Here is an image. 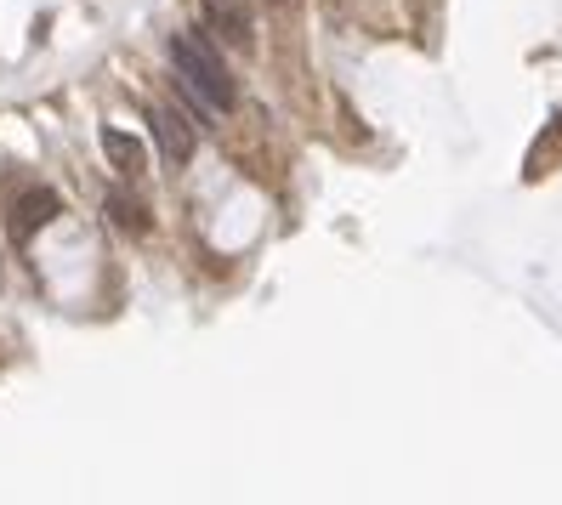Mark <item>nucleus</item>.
<instances>
[{"label":"nucleus","instance_id":"obj_1","mask_svg":"<svg viewBox=\"0 0 562 505\" xmlns=\"http://www.w3.org/2000/svg\"><path fill=\"white\" fill-rule=\"evenodd\" d=\"M171 63H176V80L194 86L216 114H228L239 103V86H233V69L216 57V46L205 35H171Z\"/></svg>","mask_w":562,"mask_h":505},{"label":"nucleus","instance_id":"obj_2","mask_svg":"<svg viewBox=\"0 0 562 505\" xmlns=\"http://www.w3.org/2000/svg\"><path fill=\"white\" fill-rule=\"evenodd\" d=\"M57 210H63V199H57L46 182H12V199H6V216H12V239L29 244L40 227L57 216Z\"/></svg>","mask_w":562,"mask_h":505},{"label":"nucleus","instance_id":"obj_3","mask_svg":"<svg viewBox=\"0 0 562 505\" xmlns=\"http://www.w3.org/2000/svg\"><path fill=\"white\" fill-rule=\"evenodd\" d=\"M154 142H159V154H165V165H188L194 159V125H188V114L171 103H154Z\"/></svg>","mask_w":562,"mask_h":505},{"label":"nucleus","instance_id":"obj_4","mask_svg":"<svg viewBox=\"0 0 562 505\" xmlns=\"http://www.w3.org/2000/svg\"><path fill=\"white\" fill-rule=\"evenodd\" d=\"M205 18H211V29L228 40V46H239V52H250V46H256L250 0H205Z\"/></svg>","mask_w":562,"mask_h":505},{"label":"nucleus","instance_id":"obj_5","mask_svg":"<svg viewBox=\"0 0 562 505\" xmlns=\"http://www.w3.org/2000/svg\"><path fill=\"white\" fill-rule=\"evenodd\" d=\"M103 154L114 159L125 176H142V165H148V148H142L137 137H125V131H114V125H103Z\"/></svg>","mask_w":562,"mask_h":505},{"label":"nucleus","instance_id":"obj_6","mask_svg":"<svg viewBox=\"0 0 562 505\" xmlns=\"http://www.w3.org/2000/svg\"><path fill=\"white\" fill-rule=\"evenodd\" d=\"M108 216H114V222H120L125 233H148V210H142L137 199H125L120 188L108 193Z\"/></svg>","mask_w":562,"mask_h":505},{"label":"nucleus","instance_id":"obj_7","mask_svg":"<svg viewBox=\"0 0 562 505\" xmlns=\"http://www.w3.org/2000/svg\"><path fill=\"white\" fill-rule=\"evenodd\" d=\"M267 6H284V0H267Z\"/></svg>","mask_w":562,"mask_h":505}]
</instances>
